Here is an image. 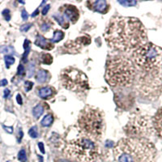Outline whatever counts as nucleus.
Returning a JSON list of instances; mask_svg holds the SVG:
<instances>
[{"mask_svg": "<svg viewBox=\"0 0 162 162\" xmlns=\"http://www.w3.org/2000/svg\"><path fill=\"white\" fill-rule=\"evenodd\" d=\"M105 39L114 50L132 53L147 43L146 29L136 18L115 16L107 27Z\"/></svg>", "mask_w": 162, "mask_h": 162, "instance_id": "obj_1", "label": "nucleus"}, {"mask_svg": "<svg viewBox=\"0 0 162 162\" xmlns=\"http://www.w3.org/2000/svg\"><path fill=\"white\" fill-rule=\"evenodd\" d=\"M156 154L154 145L142 137L124 138L113 148L116 162H154Z\"/></svg>", "mask_w": 162, "mask_h": 162, "instance_id": "obj_2", "label": "nucleus"}, {"mask_svg": "<svg viewBox=\"0 0 162 162\" xmlns=\"http://www.w3.org/2000/svg\"><path fill=\"white\" fill-rule=\"evenodd\" d=\"M136 76V66L131 58L123 54H114L107 59L105 79L110 86L115 88L130 86Z\"/></svg>", "mask_w": 162, "mask_h": 162, "instance_id": "obj_3", "label": "nucleus"}, {"mask_svg": "<svg viewBox=\"0 0 162 162\" xmlns=\"http://www.w3.org/2000/svg\"><path fill=\"white\" fill-rule=\"evenodd\" d=\"M78 127L84 137L92 140L101 139L105 129L104 116L99 109L86 106L80 113Z\"/></svg>", "mask_w": 162, "mask_h": 162, "instance_id": "obj_4", "label": "nucleus"}, {"mask_svg": "<svg viewBox=\"0 0 162 162\" xmlns=\"http://www.w3.org/2000/svg\"><path fill=\"white\" fill-rule=\"evenodd\" d=\"M64 153L76 162H95L99 156V148L95 141L81 136L67 143Z\"/></svg>", "mask_w": 162, "mask_h": 162, "instance_id": "obj_5", "label": "nucleus"}, {"mask_svg": "<svg viewBox=\"0 0 162 162\" xmlns=\"http://www.w3.org/2000/svg\"><path fill=\"white\" fill-rule=\"evenodd\" d=\"M132 61L144 71H154L162 66V49L151 42H147L131 53Z\"/></svg>", "mask_w": 162, "mask_h": 162, "instance_id": "obj_6", "label": "nucleus"}, {"mask_svg": "<svg viewBox=\"0 0 162 162\" xmlns=\"http://www.w3.org/2000/svg\"><path fill=\"white\" fill-rule=\"evenodd\" d=\"M62 85L70 91L83 93L89 89V79L84 72L73 67L65 68L61 72Z\"/></svg>", "mask_w": 162, "mask_h": 162, "instance_id": "obj_7", "label": "nucleus"}, {"mask_svg": "<svg viewBox=\"0 0 162 162\" xmlns=\"http://www.w3.org/2000/svg\"><path fill=\"white\" fill-rule=\"evenodd\" d=\"M60 11H62V15L64 16L66 19L70 20L71 23L77 22L80 14H79V10L77 7L73 6V5L67 4L64 6H62V7L60 8Z\"/></svg>", "mask_w": 162, "mask_h": 162, "instance_id": "obj_8", "label": "nucleus"}, {"mask_svg": "<svg viewBox=\"0 0 162 162\" xmlns=\"http://www.w3.org/2000/svg\"><path fill=\"white\" fill-rule=\"evenodd\" d=\"M88 7L96 12L101 14H105L109 10V5L107 4L106 1L105 0H98V1H89L87 2Z\"/></svg>", "mask_w": 162, "mask_h": 162, "instance_id": "obj_9", "label": "nucleus"}, {"mask_svg": "<svg viewBox=\"0 0 162 162\" xmlns=\"http://www.w3.org/2000/svg\"><path fill=\"white\" fill-rule=\"evenodd\" d=\"M152 126L156 133L162 139V107L158 109L152 119Z\"/></svg>", "mask_w": 162, "mask_h": 162, "instance_id": "obj_10", "label": "nucleus"}, {"mask_svg": "<svg viewBox=\"0 0 162 162\" xmlns=\"http://www.w3.org/2000/svg\"><path fill=\"white\" fill-rule=\"evenodd\" d=\"M67 43L69 44L68 45H65V46L68 47L69 49H72L73 50H78L83 45H86L89 44L90 43V39L88 38H85V37H83V38H77L75 41H68Z\"/></svg>", "mask_w": 162, "mask_h": 162, "instance_id": "obj_11", "label": "nucleus"}, {"mask_svg": "<svg viewBox=\"0 0 162 162\" xmlns=\"http://www.w3.org/2000/svg\"><path fill=\"white\" fill-rule=\"evenodd\" d=\"M35 45L42 49H45V50H50L53 48V43L50 41L47 40L46 38H45L41 35H38L36 38Z\"/></svg>", "mask_w": 162, "mask_h": 162, "instance_id": "obj_12", "label": "nucleus"}, {"mask_svg": "<svg viewBox=\"0 0 162 162\" xmlns=\"http://www.w3.org/2000/svg\"><path fill=\"white\" fill-rule=\"evenodd\" d=\"M54 94V89L52 87H42L38 89V95L42 99L51 98Z\"/></svg>", "mask_w": 162, "mask_h": 162, "instance_id": "obj_13", "label": "nucleus"}, {"mask_svg": "<svg viewBox=\"0 0 162 162\" xmlns=\"http://www.w3.org/2000/svg\"><path fill=\"white\" fill-rule=\"evenodd\" d=\"M49 79V73L45 70H39L36 74V80L39 83L46 82Z\"/></svg>", "mask_w": 162, "mask_h": 162, "instance_id": "obj_14", "label": "nucleus"}, {"mask_svg": "<svg viewBox=\"0 0 162 162\" xmlns=\"http://www.w3.org/2000/svg\"><path fill=\"white\" fill-rule=\"evenodd\" d=\"M53 17L55 18V20H57V22L62 27H63L64 29H67L69 27V22L67 21V20H66V18L62 16L61 13H58L57 15H54Z\"/></svg>", "mask_w": 162, "mask_h": 162, "instance_id": "obj_15", "label": "nucleus"}, {"mask_svg": "<svg viewBox=\"0 0 162 162\" xmlns=\"http://www.w3.org/2000/svg\"><path fill=\"white\" fill-rule=\"evenodd\" d=\"M24 49H25V53L23 54V60H24V62H26L27 58H28V55H29L30 49H31V42L28 39H26L24 42Z\"/></svg>", "mask_w": 162, "mask_h": 162, "instance_id": "obj_16", "label": "nucleus"}, {"mask_svg": "<svg viewBox=\"0 0 162 162\" xmlns=\"http://www.w3.org/2000/svg\"><path fill=\"white\" fill-rule=\"evenodd\" d=\"M63 37H64V33L63 32L61 31V30H56L53 33V38L50 40V41L53 43L59 42L63 38Z\"/></svg>", "mask_w": 162, "mask_h": 162, "instance_id": "obj_17", "label": "nucleus"}, {"mask_svg": "<svg viewBox=\"0 0 162 162\" xmlns=\"http://www.w3.org/2000/svg\"><path fill=\"white\" fill-rule=\"evenodd\" d=\"M53 122V117L52 114H47L44 117L42 120H41V125L45 127H48L49 126H51V124Z\"/></svg>", "mask_w": 162, "mask_h": 162, "instance_id": "obj_18", "label": "nucleus"}, {"mask_svg": "<svg viewBox=\"0 0 162 162\" xmlns=\"http://www.w3.org/2000/svg\"><path fill=\"white\" fill-rule=\"evenodd\" d=\"M44 113V108L41 104L38 105L37 106L34 107V109H33V114L36 118H39Z\"/></svg>", "mask_w": 162, "mask_h": 162, "instance_id": "obj_19", "label": "nucleus"}, {"mask_svg": "<svg viewBox=\"0 0 162 162\" xmlns=\"http://www.w3.org/2000/svg\"><path fill=\"white\" fill-rule=\"evenodd\" d=\"M4 61H5V63H6V66H7V68H8L10 66L14 64V62H15V58H14V57H12L11 55H6L4 57Z\"/></svg>", "mask_w": 162, "mask_h": 162, "instance_id": "obj_20", "label": "nucleus"}, {"mask_svg": "<svg viewBox=\"0 0 162 162\" xmlns=\"http://www.w3.org/2000/svg\"><path fill=\"white\" fill-rule=\"evenodd\" d=\"M18 160L21 162H26L27 161V156L26 152L24 149H21L19 153H18Z\"/></svg>", "mask_w": 162, "mask_h": 162, "instance_id": "obj_21", "label": "nucleus"}, {"mask_svg": "<svg viewBox=\"0 0 162 162\" xmlns=\"http://www.w3.org/2000/svg\"><path fill=\"white\" fill-rule=\"evenodd\" d=\"M29 136H30V137L34 138V139H35V138H38V127H31V128L29 129Z\"/></svg>", "mask_w": 162, "mask_h": 162, "instance_id": "obj_22", "label": "nucleus"}, {"mask_svg": "<svg viewBox=\"0 0 162 162\" xmlns=\"http://www.w3.org/2000/svg\"><path fill=\"white\" fill-rule=\"evenodd\" d=\"M52 61H53V59H52V56L49 55V53L43 54V57H42L43 63L49 65V64H50V63H52Z\"/></svg>", "mask_w": 162, "mask_h": 162, "instance_id": "obj_23", "label": "nucleus"}, {"mask_svg": "<svg viewBox=\"0 0 162 162\" xmlns=\"http://www.w3.org/2000/svg\"><path fill=\"white\" fill-rule=\"evenodd\" d=\"M120 4H122V6L124 7H132V6H135V5L137 3L136 1H127V0H124V1H118Z\"/></svg>", "mask_w": 162, "mask_h": 162, "instance_id": "obj_24", "label": "nucleus"}, {"mask_svg": "<svg viewBox=\"0 0 162 162\" xmlns=\"http://www.w3.org/2000/svg\"><path fill=\"white\" fill-rule=\"evenodd\" d=\"M0 53H13V48L10 46H1Z\"/></svg>", "mask_w": 162, "mask_h": 162, "instance_id": "obj_25", "label": "nucleus"}, {"mask_svg": "<svg viewBox=\"0 0 162 162\" xmlns=\"http://www.w3.org/2000/svg\"><path fill=\"white\" fill-rule=\"evenodd\" d=\"M34 71H35V66H34V63H31V64L29 66V70H28V76L29 77H32L34 76Z\"/></svg>", "mask_w": 162, "mask_h": 162, "instance_id": "obj_26", "label": "nucleus"}, {"mask_svg": "<svg viewBox=\"0 0 162 162\" xmlns=\"http://www.w3.org/2000/svg\"><path fill=\"white\" fill-rule=\"evenodd\" d=\"M2 16L4 17V19L7 21H9V20H11V14H10V11H9L8 9H5L2 11Z\"/></svg>", "mask_w": 162, "mask_h": 162, "instance_id": "obj_27", "label": "nucleus"}, {"mask_svg": "<svg viewBox=\"0 0 162 162\" xmlns=\"http://www.w3.org/2000/svg\"><path fill=\"white\" fill-rule=\"evenodd\" d=\"M33 86H34V83L30 82V81H26V82L25 83V91L26 92L30 91L32 89V88H33Z\"/></svg>", "mask_w": 162, "mask_h": 162, "instance_id": "obj_28", "label": "nucleus"}, {"mask_svg": "<svg viewBox=\"0 0 162 162\" xmlns=\"http://www.w3.org/2000/svg\"><path fill=\"white\" fill-rule=\"evenodd\" d=\"M17 75L20 76H22L25 75V67L23 65L20 64L19 67H18V70H17Z\"/></svg>", "mask_w": 162, "mask_h": 162, "instance_id": "obj_29", "label": "nucleus"}, {"mask_svg": "<svg viewBox=\"0 0 162 162\" xmlns=\"http://www.w3.org/2000/svg\"><path fill=\"white\" fill-rule=\"evenodd\" d=\"M49 29H50V26H49V24L48 22H44L42 25H41V29L43 32L48 31Z\"/></svg>", "mask_w": 162, "mask_h": 162, "instance_id": "obj_30", "label": "nucleus"}, {"mask_svg": "<svg viewBox=\"0 0 162 162\" xmlns=\"http://www.w3.org/2000/svg\"><path fill=\"white\" fill-rule=\"evenodd\" d=\"M32 27V24H26V25H24L20 27V30L22 32H28L29 29Z\"/></svg>", "mask_w": 162, "mask_h": 162, "instance_id": "obj_31", "label": "nucleus"}, {"mask_svg": "<svg viewBox=\"0 0 162 162\" xmlns=\"http://www.w3.org/2000/svg\"><path fill=\"white\" fill-rule=\"evenodd\" d=\"M21 17H22L23 20H28V18H29V14H28V12H27L25 10H23L22 11V13H21Z\"/></svg>", "mask_w": 162, "mask_h": 162, "instance_id": "obj_32", "label": "nucleus"}, {"mask_svg": "<svg viewBox=\"0 0 162 162\" xmlns=\"http://www.w3.org/2000/svg\"><path fill=\"white\" fill-rule=\"evenodd\" d=\"M49 8H50V6L49 5H46V6H45L42 9V15H46L47 12L49 11Z\"/></svg>", "mask_w": 162, "mask_h": 162, "instance_id": "obj_33", "label": "nucleus"}, {"mask_svg": "<svg viewBox=\"0 0 162 162\" xmlns=\"http://www.w3.org/2000/svg\"><path fill=\"white\" fill-rule=\"evenodd\" d=\"M16 101H17V103L19 105H22V97H21L20 94H18V95L16 96Z\"/></svg>", "mask_w": 162, "mask_h": 162, "instance_id": "obj_34", "label": "nucleus"}, {"mask_svg": "<svg viewBox=\"0 0 162 162\" xmlns=\"http://www.w3.org/2000/svg\"><path fill=\"white\" fill-rule=\"evenodd\" d=\"M38 147H39V149H40V151L42 152V153H45V148H44V144H43L42 143L40 142L38 144Z\"/></svg>", "mask_w": 162, "mask_h": 162, "instance_id": "obj_35", "label": "nucleus"}, {"mask_svg": "<svg viewBox=\"0 0 162 162\" xmlns=\"http://www.w3.org/2000/svg\"><path fill=\"white\" fill-rule=\"evenodd\" d=\"M9 95H10V90L7 89H5L4 93H3V97H4V98H7Z\"/></svg>", "mask_w": 162, "mask_h": 162, "instance_id": "obj_36", "label": "nucleus"}, {"mask_svg": "<svg viewBox=\"0 0 162 162\" xmlns=\"http://www.w3.org/2000/svg\"><path fill=\"white\" fill-rule=\"evenodd\" d=\"M3 128H4L5 130H6V131H7L8 133L11 134L13 132V128H12V127H6V126H3Z\"/></svg>", "mask_w": 162, "mask_h": 162, "instance_id": "obj_37", "label": "nucleus"}, {"mask_svg": "<svg viewBox=\"0 0 162 162\" xmlns=\"http://www.w3.org/2000/svg\"><path fill=\"white\" fill-rule=\"evenodd\" d=\"M7 85V80H2L0 81V87L1 86H6Z\"/></svg>", "mask_w": 162, "mask_h": 162, "instance_id": "obj_38", "label": "nucleus"}, {"mask_svg": "<svg viewBox=\"0 0 162 162\" xmlns=\"http://www.w3.org/2000/svg\"><path fill=\"white\" fill-rule=\"evenodd\" d=\"M38 10H37V11H34V13L32 15V16H33V17H34V16H35L36 15H38Z\"/></svg>", "mask_w": 162, "mask_h": 162, "instance_id": "obj_39", "label": "nucleus"}, {"mask_svg": "<svg viewBox=\"0 0 162 162\" xmlns=\"http://www.w3.org/2000/svg\"><path fill=\"white\" fill-rule=\"evenodd\" d=\"M38 158H39V160H40L41 162H43V158L41 156H38Z\"/></svg>", "mask_w": 162, "mask_h": 162, "instance_id": "obj_40", "label": "nucleus"}]
</instances>
